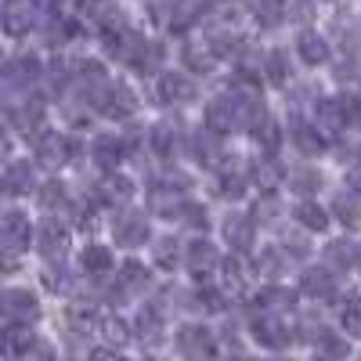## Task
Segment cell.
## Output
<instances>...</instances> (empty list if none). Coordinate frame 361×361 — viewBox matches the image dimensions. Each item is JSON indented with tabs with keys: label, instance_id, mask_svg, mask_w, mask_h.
Listing matches in <instances>:
<instances>
[{
	"label": "cell",
	"instance_id": "obj_1",
	"mask_svg": "<svg viewBox=\"0 0 361 361\" xmlns=\"http://www.w3.org/2000/svg\"><path fill=\"white\" fill-rule=\"evenodd\" d=\"M264 116V105L253 90H235V94H221L206 105V127L217 134H235L243 127H257Z\"/></svg>",
	"mask_w": 361,
	"mask_h": 361
},
{
	"label": "cell",
	"instance_id": "obj_2",
	"mask_svg": "<svg viewBox=\"0 0 361 361\" xmlns=\"http://www.w3.org/2000/svg\"><path fill=\"white\" fill-rule=\"evenodd\" d=\"M94 98H98V109H102L105 119H130L134 109H137L134 94H130L123 83H105Z\"/></svg>",
	"mask_w": 361,
	"mask_h": 361
},
{
	"label": "cell",
	"instance_id": "obj_3",
	"mask_svg": "<svg viewBox=\"0 0 361 361\" xmlns=\"http://www.w3.org/2000/svg\"><path fill=\"white\" fill-rule=\"evenodd\" d=\"M37 318H40L37 296L25 293V289H8V296H4V322H8V329L11 325H29Z\"/></svg>",
	"mask_w": 361,
	"mask_h": 361
},
{
	"label": "cell",
	"instance_id": "obj_4",
	"mask_svg": "<svg viewBox=\"0 0 361 361\" xmlns=\"http://www.w3.org/2000/svg\"><path fill=\"white\" fill-rule=\"evenodd\" d=\"M73 152H76V145L66 134H54V130L37 134V159L44 166H62V163H69Z\"/></svg>",
	"mask_w": 361,
	"mask_h": 361
},
{
	"label": "cell",
	"instance_id": "obj_5",
	"mask_svg": "<svg viewBox=\"0 0 361 361\" xmlns=\"http://www.w3.org/2000/svg\"><path fill=\"white\" fill-rule=\"evenodd\" d=\"M112 235H116V243L119 246H145V238H148V221L145 214H119L112 221Z\"/></svg>",
	"mask_w": 361,
	"mask_h": 361
},
{
	"label": "cell",
	"instance_id": "obj_6",
	"mask_svg": "<svg viewBox=\"0 0 361 361\" xmlns=\"http://www.w3.org/2000/svg\"><path fill=\"white\" fill-rule=\"evenodd\" d=\"M0 238H4V250H8V253L25 250L29 238H33V231H29V217L18 214V209H8V214H4V224H0Z\"/></svg>",
	"mask_w": 361,
	"mask_h": 361
},
{
	"label": "cell",
	"instance_id": "obj_7",
	"mask_svg": "<svg viewBox=\"0 0 361 361\" xmlns=\"http://www.w3.org/2000/svg\"><path fill=\"white\" fill-rule=\"evenodd\" d=\"M177 350L188 354V357H202V354H214V336H209V329L202 325H185L177 333Z\"/></svg>",
	"mask_w": 361,
	"mask_h": 361
},
{
	"label": "cell",
	"instance_id": "obj_8",
	"mask_svg": "<svg viewBox=\"0 0 361 361\" xmlns=\"http://www.w3.org/2000/svg\"><path fill=\"white\" fill-rule=\"evenodd\" d=\"M159 98L166 105H185L195 98V83L185 73H163L159 76Z\"/></svg>",
	"mask_w": 361,
	"mask_h": 361
},
{
	"label": "cell",
	"instance_id": "obj_9",
	"mask_svg": "<svg viewBox=\"0 0 361 361\" xmlns=\"http://www.w3.org/2000/svg\"><path fill=\"white\" fill-rule=\"evenodd\" d=\"M217 264H221V257H217V250L209 246L206 238H195V243H188V271H192L195 279L214 275Z\"/></svg>",
	"mask_w": 361,
	"mask_h": 361
},
{
	"label": "cell",
	"instance_id": "obj_10",
	"mask_svg": "<svg viewBox=\"0 0 361 361\" xmlns=\"http://www.w3.org/2000/svg\"><path fill=\"white\" fill-rule=\"evenodd\" d=\"M224 238H228V246L235 250V253H246L250 246H253V221L246 217V214H231L228 221H224Z\"/></svg>",
	"mask_w": 361,
	"mask_h": 361
},
{
	"label": "cell",
	"instance_id": "obj_11",
	"mask_svg": "<svg viewBox=\"0 0 361 361\" xmlns=\"http://www.w3.org/2000/svg\"><path fill=\"white\" fill-rule=\"evenodd\" d=\"M94 163L98 166H105V170H116L119 163H123V156H127V141H119L116 134H102V137H94Z\"/></svg>",
	"mask_w": 361,
	"mask_h": 361
},
{
	"label": "cell",
	"instance_id": "obj_12",
	"mask_svg": "<svg viewBox=\"0 0 361 361\" xmlns=\"http://www.w3.org/2000/svg\"><path fill=\"white\" fill-rule=\"evenodd\" d=\"M296 54L304 58L307 66H325L329 62V44H325V37L314 33V29H304V33L296 37Z\"/></svg>",
	"mask_w": 361,
	"mask_h": 361
},
{
	"label": "cell",
	"instance_id": "obj_13",
	"mask_svg": "<svg viewBox=\"0 0 361 361\" xmlns=\"http://www.w3.org/2000/svg\"><path fill=\"white\" fill-rule=\"evenodd\" d=\"M11 123L22 134H40L44 130V102L40 98H29L22 109H11Z\"/></svg>",
	"mask_w": 361,
	"mask_h": 361
},
{
	"label": "cell",
	"instance_id": "obj_14",
	"mask_svg": "<svg viewBox=\"0 0 361 361\" xmlns=\"http://www.w3.org/2000/svg\"><path fill=\"white\" fill-rule=\"evenodd\" d=\"M253 336H257V343H264V347H286V343H289L286 325H282L275 314H260V318L253 322Z\"/></svg>",
	"mask_w": 361,
	"mask_h": 361
},
{
	"label": "cell",
	"instance_id": "obj_15",
	"mask_svg": "<svg viewBox=\"0 0 361 361\" xmlns=\"http://www.w3.org/2000/svg\"><path fill=\"white\" fill-rule=\"evenodd\" d=\"M29 25H33V4H29V0H8V11H4L8 37L29 33Z\"/></svg>",
	"mask_w": 361,
	"mask_h": 361
},
{
	"label": "cell",
	"instance_id": "obj_16",
	"mask_svg": "<svg viewBox=\"0 0 361 361\" xmlns=\"http://www.w3.org/2000/svg\"><path fill=\"white\" fill-rule=\"evenodd\" d=\"M29 188H37V173H33V166H29L25 159L11 163L8 173H4V192H8V195H25Z\"/></svg>",
	"mask_w": 361,
	"mask_h": 361
},
{
	"label": "cell",
	"instance_id": "obj_17",
	"mask_svg": "<svg viewBox=\"0 0 361 361\" xmlns=\"http://www.w3.org/2000/svg\"><path fill=\"white\" fill-rule=\"evenodd\" d=\"M130 199H134V180L123 173H112L102 185V202H109V206H123Z\"/></svg>",
	"mask_w": 361,
	"mask_h": 361
},
{
	"label": "cell",
	"instance_id": "obj_18",
	"mask_svg": "<svg viewBox=\"0 0 361 361\" xmlns=\"http://www.w3.org/2000/svg\"><path fill=\"white\" fill-rule=\"evenodd\" d=\"M66 243H69V231L58 224L54 217L44 221V228H40V253H47V257H62Z\"/></svg>",
	"mask_w": 361,
	"mask_h": 361
},
{
	"label": "cell",
	"instance_id": "obj_19",
	"mask_svg": "<svg viewBox=\"0 0 361 361\" xmlns=\"http://www.w3.org/2000/svg\"><path fill=\"white\" fill-rule=\"evenodd\" d=\"M217 51H214V44H185V66L192 69V73H209L217 66Z\"/></svg>",
	"mask_w": 361,
	"mask_h": 361
},
{
	"label": "cell",
	"instance_id": "obj_20",
	"mask_svg": "<svg viewBox=\"0 0 361 361\" xmlns=\"http://www.w3.org/2000/svg\"><path fill=\"white\" fill-rule=\"evenodd\" d=\"M4 76H8L11 83L37 80V76H40V58H37V54H18V58H11L8 69H4Z\"/></svg>",
	"mask_w": 361,
	"mask_h": 361
},
{
	"label": "cell",
	"instance_id": "obj_21",
	"mask_svg": "<svg viewBox=\"0 0 361 361\" xmlns=\"http://www.w3.org/2000/svg\"><path fill=\"white\" fill-rule=\"evenodd\" d=\"M217 130L214 127H206V130H199L195 134V141H192V148H195V156H199V163H206V166H214L217 159H221V145H217Z\"/></svg>",
	"mask_w": 361,
	"mask_h": 361
},
{
	"label": "cell",
	"instance_id": "obj_22",
	"mask_svg": "<svg viewBox=\"0 0 361 361\" xmlns=\"http://www.w3.org/2000/svg\"><path fill=\"white\" fill-rule=\"evenodd\" d=\"M304 293H307V296H318V300H329V296L336 293V282H333V275H329V271L311 267L307 275H304Z\"/></svg>",
	"mask_w": 361,
	"mask_h": 361
},
{
	"label": "cell",
	"instance_id": "obj_23",
	"mask_svg": "<svg viewBox=\"0 0 361 361\" xmlns=\"http://www.w3.org/2000/svg\"><path fill=\"white\" fill-rule=\"evenodd\" d=\"M109 267H112V253H109L105 246L90 243V246L83 250V271H87V275L102 279V275H109Z\"/></svg>",
	"mask_w": 361,
	"mask_h": 361
},
{
	"label": "cell",
	"instance_id": "obj_24",
	"mask_svg": "<svg viewBox=\"0 0 361 361\" xmlns=\"http://www.w3.org/2000/svg\"><path fill=\"white\" fill-rule=\"evenodd\" d=\"M137 336L141 343H159L163 340V314L156 307H145L141 318H137Z\"/></svg>",
	"mask_w": 361,
	"mask_h": 361
},
{
	"label": "cell",
	"instance_id": "obj_25",
	"mask_svg": "<svg viewBox=\"0 0 361 361\" xmlns=\"http://www.w3.org/2000/svg\"><path fill=\"white\" fill-rule=\"evenodd\" d=\"M318 130H322L318 123H314V127H311V123H293V141L304 148L307 156H318L322 148H325V137H322Z\"/></svg>",
	"mask_w": 361,
	"mask_h": 361
},
{
	"label": "cell",
	"instance_id": "obj_26",
	"mask_svg": "<svg viewBox=\"0 0 361 361\" xmlns=\"http://www.w3.org/2000/svg\"><path fill=\"white\" fill-rule=\"evenodd\" d=\"M253 11H257V22H260L264 29H271V25H279V22L286 18L289 4H286V0H257Z\"/></svg>",
	"mask_w": 361,
	"mask_h": 361
},
{
	"label": "cell",
	"instance_id": "obj_27",
	"mask_svg": "<svg viewBox=\"0 0 361 361\" xmlns=\"http://www.w3.org/2000/svg\"><path fill=\"white\" fill-rule=\"evenodd\" d=\"M296 221L304 224L307 231H325L329 228V214H325L318 202H300L296 206Z\"/></svg>",
	"mask_w": 361,
	"mask_h": 361
},
{
	"label": "cell",
	"instance_id": "obj_28",
	"mask_svg": "<svg viewBox=\"0 0 361 361\" xmlns=\"http://www.w3.org/2000/svg\"><path fill=\"white\" fill-rule=\"evenodd\" d=\"M177 127L173 123H159V127H152V148L163 156V159H170L173 152H177Z\"/></svg>",
	"mask_w": 361,
	"mask_h": 361
},
{
	"label": "cell",
	"instance_id": "obj_29",
	"mask_svg": "<svg viewBox=\"0 0 361 361\" xmlns=\"http://www.w3.org/2000/svg\"><path fill=\"white\" fill-rule=\"evenodd\" d=\"M333 214H336L347 228H361V202H357V195H336Z\"/></svg>",
	"mask_w": 361,
	"mask_h": 361
},
{
	"label": "cell",
	"instance_id": "obj_30",
	"mask_svg": "<svg viewBox=\"0 0 361 361\" xmlns=\"http://www.w3.org/2000/svg\"><path fill=\"white\" fill-rule=\"evenodd\" d=\"M329 260L340 264V267H357V260H361V246L347 243V238H340V243H329Z\"/></svg>",
	"mask_w": 361,
	"mask_h": 361
},
{
	"label": "cell",
	"instance_id": "obj_31",
	"mask_svg": "<svg viewBox=\"0 0 361 361\" xmlns=\"http://www.w3.org/2000/svg\"><path fill=\"white\" fill-rule=\"evenodd\" d=\"M253 137H257L260 148H267V152H279V145H282V127L275 123V119H264V123H257Z\"/></svg>",
	"mask_w": 361,
	"mask_h": 361
},
{
	"label": "cell",
	"instance_id": "obj_32",
	"mask_svg": "<svg viewBox=\"0 0 361 361\" xmlns=\"http://www.w3.org/2000/svg\"><path fill=\"white\" fill-rule=\"evenodd\" d=\"M119 286H123L127 293L145 289V286H148V271H145L137 260H127V264H123V275H119Z\"/></svg>",
	"mask_w": 361,
	"mask_h": 361
},
{
	"label": "cell",
	"instance_id": "obj_33",
	"mask_svg": "<svg viewBox=\"0 0 361 361\" xmlns=\"http://www.w3.org/2000/svg\"><path fill=\"white\" fill-rule=\"evenodd\" d=\"M340 322L347 329V336H361V296H347V304L340 311Z\"/></svg>",
	"mask_w": 361,
	"mask_h": 361
},
{
	"label": "cell",
	"instance_id": "obj_34",
	"mask_svg": "<svg viewBox=\"0 0 361 361\" xmlns=\"http://www.w3.org/2000/svg\"><path fill=\"white\" fill-rule=\"evenodd\" d=\"M267 76H271V83H279V87H286L289 83V58H286V51H271L267 54Z\"/></svg>",
	"mask_w": 361,
	"mask_h": 361
},
{
	"label": "cell",
	"instance_id": "obj_35",
	"mask_svg": "<svg viewBox=\"0 0 361 361\" xmlns=\"http://www.w3.org/2000/svg\"><path fill=\"white\" fill-rule=\"evenodd\" d=\"M217 195L221 199H243L246 195V177L243 173H221L217 177Z\"/></svg>",
	"mask_w": 361,
	"mask_h": 361
},
{
	"label": "cell",
	"instance_id": "obj_36",
	"mask_svg": "<svg viewBox=\"0 0 361 361\" xmlns=\"http://www.w3.org/2000/svg\"><path fill=\"white\" fill-rule=\"evenodd\" d=\"M318 185H322V173L318 170H296V173H289V188L300 192V195H311Z\"/></svg>",
	"mask_w": 361,
	"mask_h": 361
},
{
	"label": "cell",
	"instance_id": "obj_37",
	"mask_svg": "<svg viewBox=\"0 0 361 361\" xmlns=\"http://www.w3.org/2000/svg\"><path fill=\"white\" fill-rule=\"evenodd\" d=\"M253 180H257L264 192H271V188H275V180H279V166L271 163V159H260V163L253 166Z\"/></svg>",
	"mask_w": 361,
	"mask_h": 361
},
{
	"label": "cell",
	"instance_id": "obj_38",
	"mask_svg": "<svg viewBox=\"0 0 361 361\" xmlns=\"http://www.w3.org/2000/svg\"><path fill=\"white\" fill-rule=\"evenodd\" d=\"M336 109H340L343 127H357L361 123V98H336Z\"/></svg>",
	"mask_w": 361,
	"mask_h": 361
},
{
	"label": "cell",
	"instance_id": "obj_39",
	"mask_svg": "<svg viewBox=\"0 0 361 361\" xmlns=\"http://www.w3.org/2000/svg\"><path fill=\"white\" fill-rule=\"evenodd\" d=\"M44 286H47L51 293H69V289H73V279H69V271H66V267H47Z\"/></svg>",
	"mask_w": 361,
	"mask_h": 361
},
{
	"label": "cell",
	"instance_id": "obj_40",
	"mask_svg": "<svg viewBox=\"0 0 361 361\" xmlns=\"http://www.w3.org/2000/svg\"><path fill=\"white\" fill-rule=\"evenodd\" d=\"M102 336L112 343V347H123L127 340H130V333H127V325L119 322V318H109L105 325H102Z\"/></svg>",
	"mask_w": 361,
	"mask_h": 361
},
{
	"label": "cell",
	"instance_id": "obj_41",
	"mask_svg": "<svg viewBox=\"0 0 361 361\" xmlns=\"http://www.w3.org/2000/svg\"><path fill=\"white\" fill-rule=\"evenodd\" d=\"M40 206L54 209V206H66V185H58V180H51V185L40 188Z\"/></svg>",
	"mask_w": 361,
	"mask_h": 361
},
{
	"label": "cell",
	"instance_id": "obj_42",
	"mask_svg": "<svg viewBox=\"0 0 361 361\" xmlns=\"http://www.w3.org/2000/svg\"><path fill=\"white\" fill-rule=\"evenodd\" d=\"M156 264L159 267H173L177 264V243L173 238H159L156 243Z\"/></svg>",
	"mask_w": 361,
	"mask_h": 361
},
{
	"label": "cell",
	"instance_id": "obj_43",
	"mask_svg": "<svg viewBox=\"0 0 361 361\" xmlns=\"http://www.w3.org/2000/svg\"><path fill=\"white\" fill-rule=\"evenodd\" d=\"M275 214H279V202L275 199H264V202H257V209H253V217L257 221H264V224H275Z\"/></svg>",
	"mask_w": 361,
	"mask_h": 361
},
{
	"label": "cell",
	"instance_id": "obj_44",
	"mask_svg": "<svg viewBox=\"0 0 361 361\" xmlns=\"http://www.w3.org/2000/svg\"><path fill=\"white\" fill-rule=\"evenodd\" d=\"M257 267H260V271H267V275H275V271L282 267V257H279L275 250H264V253H260V260H257Z\"/></svg>",
	"mask_w": 361,
	"mask_h": 361
},
{
	"label": "cell",
	"instance_id": "obj_45",
	"mask_svg": "<svg viewBox=\"0 0 361 361\" xmlns=\"http://www.w3.org/2000/svg\"><path fill=\"white\" fill-rule=\"evenodd\" d=\"M185 214H188V224H195V228H206V224H209L202 206H192V202H185Z\"/></svg>",
	"mask_w": 361,
	"mask_h": 361
},
{
	"label": "cell",
	"instance_id": "obj_46",
	"mask_svg": "<svg viewBox=\"0 0 361 361\" xmlns=\"http://www.w3.org/2000/svg\"><path fill=\"white\" fill-rule=\"evenodd\" d=\"M357 267H361V260H357Z\"/></svg>",
	"mask_w": 361,
	"mask_h": 361
}]
</instances>
